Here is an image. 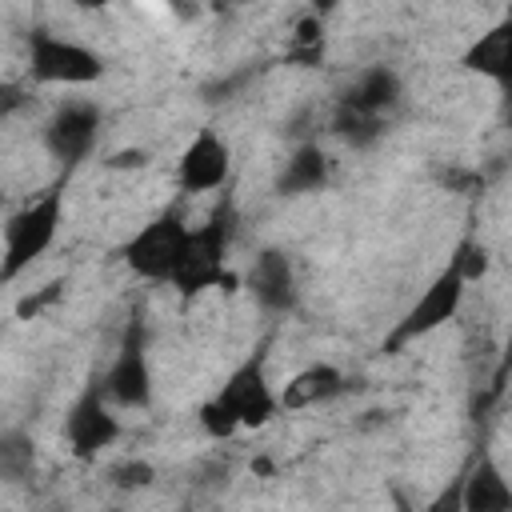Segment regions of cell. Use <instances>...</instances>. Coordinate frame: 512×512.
Wrapping results in <instances>:
<instances>
[{"instance_id":"3957f363","label":"cell","mask_w":512,"mask_h":512,"mask_svg":"<svg viewBox=\"0 0 512 512\" xmlns=\"http://www.w3.org/2000/svg\"><path fill=\"white\" fill-rule=\"evenodd\" d=\"M64 224V184L44 188L24 208H16L4 224V252H0V284L24 276L60 236Z\"/></svg>"},{"instance_id":"7c38bea8","label":"cell","mask_w":512,"mask_h":512,"mask_svg":"<svg viewBox=\"0 0 512 512\" xmlns=\"http://www.w3.org/2000/svg\"><path fill=\"white\" fill-rule=\"evenodd\" d=\"M344 392H348V376L336 364L316 360V364H304L300 372H292L276 388V404H280V412H304V408H320Z\"/></svg>"},{"instance_id":"5bb4252c","label":"cell","mask_w":512,"mask_h":512,"mask_svg":"<svg viewBox=\"0 0 512 512\" xmlns=\"http://www.w3.org/2000/svg\"><path fill=\"white\" fill-rule=\"evenodd\" d=\"M460 512H512V484L504 476V468L484 452L468 476L460 480V496H456Z\"/></svg>"},{"instance_id":"7a4b0ae2","label":"cell","mask_w":512,"mask_h":512,"mask_svg":"<svg viewBox=\"0 0 512 512\" xmlns=\"http://www.w3.org/2000/svg\"><path fill=\"white\" fill-rule=\"evenodd\" d=\"M232 236H236V208H232V196H224L200 224H188V236H184V248H180V260H176L168 284L184 300H192L208 288L236 292V272L228 268Z\"/></svg>"},{"instance_id":"9c48e42d","label":"cell","mask_w":512,"mask_h":512,"mask_svg":"<svg viewBox=\"0 0 512 512\" xmlns=\"http://www.w3.org/2000/svg\"><path fill=\"white\" fill-rule=\"evenodd\" d=\"M100 124H104L100 104H92V100H64L48 116V124H44V152L60 168H76V164H84L96 152Z\"/></svg>"},{"instance_id":"30bf717a","label":"cell","mask_w":512,"mask_h":512,"mask_svg":"<svg viewBox=\"0 0 512 512\" xmlns=\"http://www.w3.org/2000/svg\"><path fill=\"white\" fill-rule=\"evenodd\" d=\"M232 176V144L216 132V128H200L176 160V188L184 196H200V192H216L224 188Z\"/></svg>"},{"instance_id":"d6986e66","label":"cell","mask_w":512,"mask_h":512,"mask_svg":"<svg viewBox=\"0 0 512 512\" xmlns=\"http://www.w3.org/2000/svg\"><path fill=\"white\" fill-rule=\"evenodd\" d=\"M288 60L300 64V68H316L324 60V16L304 12L296 20L292 40H288Z\"/></svg>"},{"instance_id":"8fae6325","label":"cell","mask_w":512,"mask_h":512,"mask_svg":"<svg viewBox=\"0 0 512 512\" xmlns=\"http://www.w3.org/2000/svg\"><path fill=\"white\" fill-rule=\"evenodd\" d=\"M244 288L252 292V300L268 312V316H288L300 304V280H296V264L284 248H260L248 264Z\"/></svg>"},{"instance_id":"484cf974","label":"cell","mask_w":512,"mask_h":512,"mask_svg":"<svg viewBox=\"0 0 512 512\" xmlns=\"http://www.w3.org/2000/svg\"><path fill=\"white\" fill-rule=\"evenodd\" d=\"M68 4H72L76 12H104L112 0H68Z\"/></svg>"},{"instance_id":"44dd1931","label":"cell","mask_w":512,"mask_h":512,"mask_svg":"<svg viewBox=\"0 0 512 512\" xmlns=\"http://www.w3.org/2000/svg\"><path fill=\"white\" fill-rule=\"evenodd\" d=\"M64 288H68V280L56 276V280H48L44 288L20 296V300H16V320H36V316H44L48 308H56V304L64 300Z\"/></svg>"},{"instance_id":"83f0119b","label":"cell","mask_w":512,"mask_h":512,"mask_svg":"<svg viewBox=\"0 0 512 512\" xmlns=\"http://www.w3.org/2000/svg\"><path fill=\"white\" fill-rule=\"evenodd\" d=\"M0 204H4V184H0Z\"/></svg>"},{"instance_id":"e0dca14e","label":"cell","mask_w":512,"mask_h":512,"mask_svg":"<svg viewBox=\"0 0 512 512\" xmlns=\"http://www.w3.org/2000/svg\"><path fill=\"white\" fill-rule=\"evenodd\" d=\"M328 132H332L340 144H348L352 152H364V148H372V144L384 140L388 116H376V112H364V108H352V104L336 100V108H332V116H328Z\"/></svg>"},{"instance_id":"ac0fdd59","label":"cell","mask_w":512,"mask_h":512,"mask_svg":"<svg viewBox=\"0 0 512 512\" xmlns=\"http://www.w3.org/2000/svg\"><path fill=\"white\" fill-rule=\"evenodd\" d=\"M40 452L36 436L24 428H4L0 432V484H28L36 476Z\"/></svg>"},{"instance_id":"7402d4cb","label":"cell","mask_w":512,"mask_h":512,"mask_svg":"<svg viewBox=\"0 0 512 512\" xmlns=\"http://www.w3.org/2000/svg\"><path fill=\"white\" fill-rule=\"evenodd\" d=\"M452 264L460 268V276H464L468 284H476V280L488 272V248H484L476 236H464V240L456 244V252H452Z\"/></svg>"},{"instance_id":"277c9868","label":"cell","mask_w":512,"mask_h":512,"mask_svg":"<svg viewBox=\"0 0 512 512\" xmlns=\"http://www.w3.org/2000/svg\"><path fill=\"white\" fill-rule=\"evenodd\" d=\"M108 72L104 56L80 40L56 36L48 28H36L28 36V80L52 84V88H88L100 84Z\"/></svg>"},{"instance_id":"4316f807","label":"cell","mask_w":512,"mask_h":512,"mask_svg":"<svg viewBox=\"0 0 512 512\" xmlns=\"http://www.w3.org/2000/svg\"><path fill=\"white\" fill-rule=\"evenodd\" d=\"M336 4H340V0H312V12H316V16H328Z\"/></svg>"},{"instance_id":"8992f818","label":"cell","mask_w":512,"mask_h":512,"mask_svg":"<svg viewBox=\"0 0 512 512\" xmlns=\"http://www.w3.org/2000/svg\"><path fill=\"white\" fill-rule=\"evenodd\" d=\"M184 236H188V220L180 208H160L148 224H140L120 248V264L136 276V280H148V284H168L176 260H180V248H184Z\"/></svg>"},{"instance_id":"4fadbf2b","label":"cell","mask_w":512,"mask_h":512,"mask_svg":"<svg viewBox=\"0 0 512 512\" xmlns=\"http://www.w3.org/2000/svg\"><path fill=\"white\" fill-rule=\"evenodd\" d=\"M460 68L472 72V76H484L500 88L512 84V20H496L488 32H480L464 56H460Z\"/></svg>"},{"instance_id":"52a82bcc","label":"cell","mask_w":512,"mask_h":512,"mask_svg":"<svg viewBox=\"0 0 512 512\" xmlns=\"http://www.w3.org/2000/svg\"><path fill=\"white\" fill-rule=\"evenodd\" d=\"M104 392L112 400V408L124 412H140L152 404V364H148V328L140 316L128 320V328L120 332L116 356L112 364L100 372Z\"/></svg>"},{"instance_id":"ba28073f","label":"cell","mask_w":512,"mask_h":512,"mask_svg":"<svg viewBox=\"0 0 512 512\" xmlns=\"http://www.w3.org/2000/svg\"><path fill=\"white\" fill-rule=\"evenodd\" d=\"M68 452L80 460V464H92L104 448H112L120 440V420L112 412V400L104 392V380L100 376H88V384L80 388V396L72 400L68 416H64V428H60Z\"/></svg>"},{"instance_id":"6da1fadb","label":"cell","mask_w":512,"mask_h":512,"mask_svg":"<svg viewBox=\"0 0 512 512\" xmlns=\"http://www.w3.org/2000/svg\"><path fill=\"white\" fill-rule=\"evenodd\" d=\"M276 412H280V404H276V388L268 380V356H264V348H256L200 404L196 420H200L204 436L232 440L240 428H264V424H272Z\"/></svg>"},{"instance_id":"5b68a950","label":"cell","mask_w":512,"mask_h":512,"mask_svg":"<svg viewBox=\"0 0 512 512\" xmlns=\"http://www.w3.org/2000/svg\"><path fill=\"white\" fill-rule=\"evenodd\" d=\"M464 292H468V280H464L460 268L448 260V264L428 280V288L408 304V312L392 324V332L384 336V352L396 356V352H404L408 344H416V340L432 336L436 328H444L448 320H456L460 308H464Z\"/></svg>"},{"instance_id":"603a6c76","label":"cell","mask_w":512,"mask_h":512,"mask_svg":"<svg viewBox=\"0 0 512 512\" xmlns=\"http://www.w3.org/2000/svg\"><path fill=\"white\" fill-rule=\"evenodd\" d=\"M436 180H440L448 192H460V196H476V192L484 188V176L472 172V168H444V172H436Z\"/></svg>"},{"instance_id":"9a60e30c","label":"cell","mask_w":512,"mask_h":512,"mask_svg":"<svg viewBox=\"0 0 512 512\" xmlns=\"http://www.w3.org/2000/svg\"><path fill=\"white\" fill-rule=\"evenodd\" d=\"M332 180V160L328 152L316 144V140H300L284 168L276 172V196H312V192H324Z\"/></svg>"},{"instance_id":"ffe728a7","label":"cell","mask_w":512,"mask_h":512,"mask_svg":"<svg viewBox=\"0 0 512 512\" xmlns=\"http://www.w3.org/2000/svg\"><path fill=\"white\" fill-rule=\"evenodd\" d=\"M108 484L116 492H128L132 496V492H144V488L156 484V468L148 460H140V456H128V460H116L108 468Z\"/></svg>"},{"instance_id":"d4e9b609","label":"cell","mask_w":512,"mask_h":512,"mask_svg":"<svg viewBox=\"0 0 512 512\" xmlns=\"http://www.w3.org/2000/svg\"><path fill=\"white\" fill-rule=\"evenodd\" d=\"M148 152L144 148H120V152H112L104 164L112 168V172H140V168H148Z\"/></svg>"},{"instance_id":"cb8c5ba5","label":"cell","mask_w":512,"mask_h":512,"mask_svg":"<svg viewBox=\"0 0 512 512\" xmlns=\"http://www.w3.org/2000/svg\"><path fill=\"white\" fill-rule=\"evenodd\" d=\"M32 104V96H28V88L24 84H12V80H4L0 84V120H8V116H16V112H24Z\"/></svg>"},{"instance_id":"2e32d148","label":"cell","mask_w":512,"mask_h":512,"mask_svg":"<svg viewBox=\"0 0 512 512\" xmlns=\"http://www.w3.org/2000/svg\"><path fill=\"white\" fill-rule=\"evenodd\" d=\"M340 100L352 104V108L388 116V112L404 100V80H400V72H396L392 64H372V68H364V72L344 88Z\"/></svg>"}]
</instances>
